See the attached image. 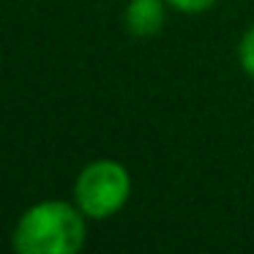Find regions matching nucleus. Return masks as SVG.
Returning a JSON list of instances; mask_svg holds the SVG:
<instances>
[{
	"label": "nucleus",
	"instance_id": "nucleus-1",
	"mask_svg": "<svg viewBox=\"0 0 254 254\" xmlns=\"http://www.w3.org/2000/svg\"><path fill=\"white\" fill-rule=\"evenodd\" d=\"M85 219L77 202L44 199L19 216L11 243L19 254H77L88 235Z\"/></svg>",
	"mask_w": 254,
	"mask_h": 254
},
{
	"label": "nucleus",
	"instance_id": "nucleus-2",
	"mask_svg": "<svg viewBox=\"0 0 254 254\" xmlns=\"http://www.w3.org/2000/svg\"><path fill=\"white\" fill-rule=\"evenodd\" d=\"M131 194V175L121 161L96 159L74 181V202L88 219L104 221L121 213Z\"/></svg>",
	"mask_w": 254,
	"mask_h": 254
},
{
	"label": "nucleus",
	"instance_id": "nucleus-3",
	"mask_svg": "<svg viewBox=\"0 0 254 254\" xmlns=\"http://www.w3.org/2000/svg\"><path fill=\"white\" fill-rule=\"evenodd\" d=\"M167 22V0H128L126 30L137 39L156 36Z\"/></svg>",
	"mask_w": 254,
	"mask_h": 254
},
{
	"label": "nucleus",
	"instance_id": "nucleus-4",
	"mask_svg": "<svg viewBox=\"0 0 254 254\" xmlns=\"http://www.w3.org/2000/svg\"><path fill=\"white\" fill-rule=\"evenodd\" d=\"M238 61H241V68L254 79V28L246 30L238 44Z\"/></svg>",
	"mask_w": 254,
	"mask_h": 254
},
{
	"label": "nucleus",
	"instance_id": "nucleus-5",
	"mask_svg": "<svg viewBox=\"0 0 254 254\" xmlns=\"http://www.w3.org/2000/svg\"><path fill=\"white\" fill-rule=\"evenodd\" d=\"M167 6H172L175 11H183V14H202L216 6V0H167Z\"/></svg>",
	"mask_w": 254,
	"mask_h": 254
}]
</instances>
